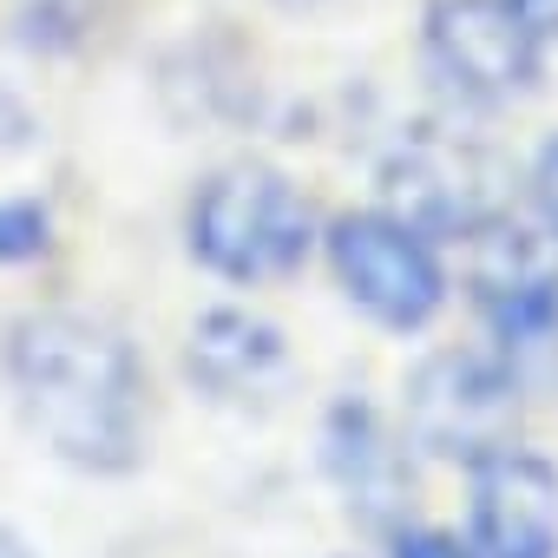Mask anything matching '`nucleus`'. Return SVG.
<instances>
[{
	"label": "nucleus",
	"instance_id": "2eb2a0df",
	"mask_svg": "<svg viewBox=\"0 0 558 558\" xmlns=\"http://www.w3.org/2000/svg\"><path fill=\"white\" fill-rule=\"evenodd\" d=\"M0 558H34V551H27V538H21L14 525H0Z\"/></svg>",
	"mask_w": 558,
	"mask_h": 558
},
{
	"label": "nucleus",
	"instance_id": "423d86ee",
	"mask_svg": "<svg viewBox=\"0 0 558 558\" xmlns=\"http://www.w3.org/2000/svg\"><path fill=\"white\" fill-rule=\"evenodd\" d=\"M381 191L395 204V217H408L427 236H473L480 223L499 217V165L493 151L447 138V132H414L395 145V158L381 165Z\"/></svg>",
	"mask_w": 558,
	"mask_h": 558
},
{
	"label": "nucleus",
	"instance_id": "1a4fd4ad",
	"mask_svg": "<svg viewBox=\"0 0 558 558\" xmlns=\"http://www.w3.org/2000/svg\"><path fill=\"white\" fill-rule=\"evenodd\" d=\"M323 466L342 486V499L368 519V525H395L408 512V453L395 447V434L381 427V414L368 401H336L323 421Z\"/></svg>",
	"mask_w": 558,
	"mask_h": 558
},
{
	"label": "nucleus",
	"instance_id": "9d476101",
	"mask_svg": "<svg viewBox=\"0 0 558 558\" xmlns=\"http://www.w3.org/2000/svg\"><path fill=\"white\" fill-rule=\"evenodd\" d=\"M184 368L210 401H250L283 375V336L250 310H210L191 329Z\"/></svg>",
	"mask_w": 558,
	"mask_h": 558
},
{
	"label": "nucleus",
	"instance_id": "0eeeda50",
	"mask_svg": "<svg viewBox=\"0 0 558 558\" xmlns=\"http://www.w3.org/2000/svg\"><path fill=\"white\" fill-rule=\"evenodd\" d=\"M466 290L499 342H512V349L551 342L558 336V243L538 236L532 223H512V217L480 223Z\"/></svg>",
	"mask_w": 558,
	"mask_h": 558
},
{
	"label": "nucleus",
	"instance_id": "ddd939ff",
	"mask_svg": "<svg viewBox=\"0 0 558 558\" xmlns=\"http://www.w3.org/2000/svg\"><path fill=\"white\" fill-rule=\"evenodd\" d=\"M532 191H538V210H545V223H551V236H558V138H551V145L538 151Z\"/></svg>",
	"mask_w": 558,
	"mask_h": 558
},
{
	"label": "nucleus",
	"instance_id": "6e6552de",
	"mask_svg": "<svg viewBox=\"0 0 558 558\" xmlns=\"http://www.w3.org/2000/svg\"><path fill=\"white\" fill-rule=\"evenodd\" d=\"M473 551L480 558H558V466L499 447L473 466Z\"/></svg>",
	"mask_w": 558,
	"mask_h": 558
},
{
	"label": "nucleus",
	"instance_id": "9b49d317",
	"mask_svg": "<svg viewBox=\"0 0 558 558\" xmlns=\"http://www.w3.org/2000/svg\"><path fill=\"white\" fill-rule=\"evenodd\" d=\"M47 250V210L34 197H0V263H27Z\"/></svg>",
	"mask_w": 558,
	"mask_h": 558
},
{
	"label": "nucleus",
	"instance_id": "f03ea898",
	"mask_svg": "<svg viewBox=\"0 0 558 558\" xmlns=\"http://www.w3.org/2000/svg\"><path fill=\"white\" fill-rule=\"evenodd\" d=\"M191 256L230 283H276V276L303 269L316 223L303 191L269 171V165H223L197 184L191 197Z\"/></svg>",
	"mask_w": 558,
	"mask_h": 558
},
{
	"label": "nucleus",
	"instance_id": "4468645a",
	"mask_svg": "<svg viewBox=\"0 0 558 558\" xmlns=\"http://www.w3.org/2000/svg\"><path fill=\"white\" fill-rule=\"evenodd\" d=\"M512 8L538 27V40H558V0H512Z\"/></svg>",
	"mask_w": 558,
	"mask_h": 558
},
{
	"label": "nucleus",
	"instance_id": "7ed1b4c3",
	"mask_svg": "<svg viewBox=\"0 0 558 558\" xmlns=\"http://www.w3.org/2000/svg\"><path fill=\"white\" fill-rule=\"evenodd\" d=\"M408 434L414 447H427L434 460H460L480 466L486 453L512 447L519 427V388L493 355L473 349H440L408 375Z\"/></svg>",
	"mask_w": 558,
	"mask_h": 558
},
{
	"label": "nucleus",
	"instance_id": "f8f14e48",
	"mask_svg": "<svg viewBox=\"0 0 558 558\" xmlns=\"http://www.w3.org/2000/svg\"><path fill=\"white\" fill-rule=\"evenodd\" d=\"M395 558H473L453 532H434V525H401L395 532Z\"/></svg>",
	"mask_w": 558,
	"mask_h": 558
},
{
	"label": "nucleus",
	"instance_id": "f257e3e1",
	"mask_svg": "<svg viewBox=\"0 0 558 558\" xmlns=\"http://www.w3.org/2000/svg\"><path fill=\"white\" fill-rule=\"evenodd\" d=\"M8 381L27 427L80 473H125L145 447V368L132 342L80 310H34L8 329Z\"/></svg>",
	"mask_w": 558,
	"mask_h": 558
},
{
	"label": "nucleus",
	"instance_id": "39448f33",
	"mask_svg": "<svg viewBox=\"0 0 558 558\" xmlns=\"http://www.w3.org/2000/svg\"><path fill=\"white\" fill-rule=\"evenodd\" d=\"M427 66L460 106H512L538 86L545 40L512 0H434Z\"/></svg>",
	"mask_w": 558,
	"mask_h": 558
},
{
	"label": "nucleus",
	"instance_id": "20e7f679",
	"mask_svg": "<svg viewBox=\"0 0 558 558\" xmlns=\"http://www.w3.org/2000/svg\"><path fill=\"white\" fill-rule=\"evenodd\" d=\"M329 263H336V283L349 290V303L362 316H375L381 329H421L434 323L447 283H440V263L427 250V230H414L395 210H349L329 230Z\"/></svg>",
	"mask_w": 558,
	"mask_h": 558
}]
</instances>
